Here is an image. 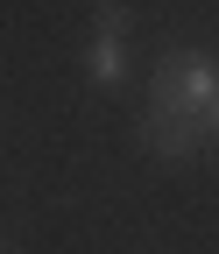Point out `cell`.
Segmentation results:
<instances>
[{
	"mask_svg": "<svg viewBox=\"0 0 219 254\" xmlns=\"http://www.w3.org/2000/svg\"><path fill=\"white\" fill-rule=\"evenodd\" d=\"M120 36H128V14L106 7V14H99V36H92V78H99V85H120V71H128Z\"/></svg>",
	"mask_w": 219,
	"mask_h": 254,
	"instance_id": "cell-2",
	"label": "cell"
},
{
	"mask_svg": "<svg viewBox=\"0 0 219 254\" xmlns=\"http://www.w3.org/2000/svg\"><path fill=\"white\" fill-rule=\"evenodd\" d=\"M205 134H219V99H212V113H205Z\"/></svg>",
	"mask_w": 219,
	"mask_h": 254,
	"instance_id": "cell-3",
	"label": "cell"
},
{
	"mask_svg": "<svg viewBox=\"0 0 219 254\" xmlns=\"http://www.w3.org/2000/svg\"><path fill=\"white\" fill-rule=\"evenodd\" d=\"M142 134H148V148H155V155L184 163V155H198V141H205V120H198V113H184V106H170V99H148V113H142Z\"/></svg>",
	"mask_w": 219,
	"mask_h": 254,
	"instance_id": "cell-1",
	"label": "cell"
}]
</instances>
